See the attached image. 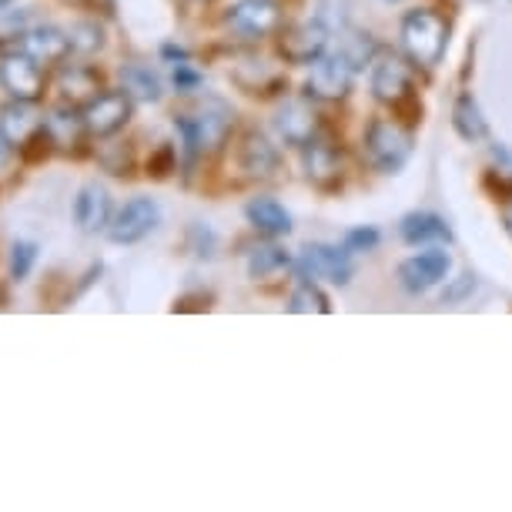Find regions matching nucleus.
Listing matches in <instances>:
<instances>
[{"label":"nucleus","instance_id":"f257e3e1","mask_svg":"<svg viewBox=\"0 0 512 512\" xmlns=\"http://www.w3.org/2000/svg\"><path fill=\"white\" fill-rule=\"evenodd\" d=\"M231 128H235V111L218 98H208L195 114H178L175 131L178 148L185 154V168H191L201 154H218L225 148Z\"/></svg>","mask_w":512,"mask_h":512},{"label":"nucleus","instance_id":"f03ea898","mask_svg":"<svg viewBox=\"0 0 512 512\" xmlns=\"http://www.w3.org/2000/svg\"><path fill=\"white\" fill-rule=\"evenodd\" d=\"M402 47L405 54H409L412 64L425 67V71H432L442 54H446L449 47V27L442 21L439 14L432 11H412L405 14L402 21Z\"/></svg>","mask_w":512,"mask_h":512},{"label":"nucleus","instance_id":"7ed1b4c3","mask_svg":"<svg viewBox=\"0 0 512 512\" xmlns=\"http://www.w3.org/2000/svg\"><path fill=\"white\" fill-rule=\"evenodd\" d=\"M0 91L11 101H44L47 67L21 47H11L7 54H0Z\"/></svg>","mask_w":512,"mask_h":512},{"label":"nucleus","instance_id":"20e7f679","mask_svg":"<svg viewBox=\"0 0 512 512\" xmlns=\"http://www.w3.org/2000/svg\"><path fill=\"white\" fill-rule=\"evenodd\" d=\"M365 154H369L372 168L382 175H395L405 168L412 154V131L402 128L399 121L389 118H375L365 131Z\"/></svg>","mask_w":512,"mask_h":512},{"label":"nucleus","instance_id":"39448f33","mask_svg":"<svg viewBox=\"0 0 512 512\" xmlns=\"http://www.w3.org/2000/svg\"><path fill=\"white\" fill-rule=\"evenodd\" d=\"M355 71H359V61L345 47L338 54H322L312 64V74L305 81V94L315 101H342L352 91Z\"/></svg>","mask_w":512,"mask_h":512},{"label":"nucleus","instance_id":"423d86ee","mask_svg":"<svg viewBox=\"0 0 512 512\" xmlns=\"http://www.w3.org/2000/svg\"><path fill=\"white\" fill-rule=\"evenodd\" d=\"M225 27L241 41H262L282 27L278 0H235L225 14Z\"/></svg>","mask_w":512,"mask_h":512},{"label":"nucleus","instance_id":"0eeeda50","mask_svg":"<svg viewBox=\"0 0 512 512\" xmlns=\"http://www.w3.org/2000/svg\"><path fill=\"white\" fill-rule=\"evenodd\" d=\"M84 114V124H88L91 138H114L118 131L128 128L131 114H134V98L124 88L118 91H108L104 88L98 98H91L88 104L81 108Z\"/></svg>","mask_w":512,"mask_h":512},{"label":"nucleus","instance_id":"6e6552de","mask_svg":"<svg viewBox=\"0 0 512 512\" xmlns=\"http://www.w3.org/2000/svg\"><path fill=\"white\" fill-rule=\"evenodd\" d=\"M161 225V208L154 198H131L114 211L111 225H108V238L114 245H138L151 235L154 228Z\"/></svg>","mask_w":512,"mask_h":512},{"label":"nucleus","instance_id":"1a4fd4ad","mask_svg":"<svg viewBox=\"0 0 512 512\" xmlns=\"http://www.w3.org/2000/svg\"><path fill=\"white\" fill-rule=\"evenodd\" d=\"M452 272V258L446 248H429L419 255L405 258L399 265V282L409 295H422L429 288H436L439 282H446Z\"/></svg>","mask_w":512,"mask_h":512},{"label":"nucleus","instance_id":"9d476101","mask_svg":"<svg viewBox=\"0 0 512 512\" xmlns=\"http://www.w3.org/2000/svg\"><path fill=\"white\" fill-rule=\"evenodd\" d=\"M298 275L308 282H332L349 285L352 278V255L335 245H308L298 258Z\"/></svg>","mask_w":512,"mask_h":512},{"label":"nucleus","instance_id":"9b49d317","mask_svg":"<svg viewBox=\"0 0 512 512\" xmlns=\"http://www.w3.org/2000/svg\"><path fill=\"white\" fill-rule=\"evenodd\" d=\"M44 128H47V134H51L54 151L71 154V158H81V154L88 151L84 144H88L91 131H88V124H84L81 108H71V104L61 101L57 108H51L44 114Z\"/></svg>","mask_w":512,"mask_h":512},{"label":"nucleus","instance_id":"f8f14e48","mask_svg":"<svg viewBox=\"0 0 512 512\" xmlns=\"http://www.w3.org/2000/svg\"><path fill=\"white\" fill-rule=\"evenodd\" d=\"M17 47L31 54L34 61H41L44 67H61L67 57L74 54L71 34H67L64 27H57V24H31Z\"/></svg>","mask_w":512,"mask_h":512},{"label":"nucleus","instance_id":"ddd939ff","mask_svg":"<svg viewBox=\"0 0 512 512\" xmlns=\"http://www.w3.org/2000/svg\"><path fill=\"white\" fill-rule=\"evenodd\" d=\"M372 91L382 104L402 108L405 101H412V71L409 64L399 57H379L372 67Z\"/></svg>","mask_w":512,"mask_h":512},{"label":"nucleus","instance_id":"4468645a","mask_svg":"<svg viewBox=\"0 0 512 512\" xmlns=\"http://www.w3.org/2000/svg\"><path fill=\"white\" fill-rule=\"evenodd\" d=\"M238 168L255 181H272L282 171V154L265 134L248 131L238 144Z\"/></svg>","mask_w":512,"mask_h":512},{"label":"nucleus","instance_id":"2eb2a0df","mask_svg":"<svg viewBox=\"0 0 512 512\" xmlns=\"http://www.w3.org/2000/svg\"><path fill=\"white\" fill-rule=\"evenodd\" d=\"M57 98H61L64 104H71V108H84L91 98H98V94L104 91L101 88V74L98 67L91 64H61L57 67Z\"/></svg>","mask_w":512,"mask_h":512},{"label":"nucleus","instance_id":"dca6fc26","mask_svg":"<svg viewBox=\"0 0 512 512\" xmlns=\"http://www.w3.org/2000/svg\"><path fill=\"white\" fill-rule=\"evenodd\" d=\"M328 47V27L322 21H302L282 34V54L292 64H315Z\"/></svg>","mask_w":512,"mask_h":512},{"label":"nucleus","instance_id":"f3484780","mask_svg":"<svg viewBox=\"0 0 512 512\" xmlns=\"http://www.w3.org/2000/svg\"><path fill=\"white\" fill-rule=\"evenodd\" d=\"M275 131L282 134V141L292 144V148H305V144H312L318 134H322V121H318V114L308 108L305 101H288L282 104V111H278Z\"/></svg>","mask_w":512,"mask_h":512},{"label":"nucleus","instance_id":"a211bd4d","mask_svg":"<svg viewBox=\"0 0 512 512\" xmlns=\"http://www.w3.org/2000/svg\"><path fill=\"white\" fill-rule=\"evenodd\" d=\"M111 218H114L111 195L101 185H84L81 191H77L74 221H77V228H81L84 235H101V231H108Z\"/></svg>","mask_w":512,"mask_h":512},{"label":"nucleus","instance_id":"6ab92c4d","mask_svg":"<svg viewBox=\"0 0 512 512\" xmlns=\"http://www.w3.org/2000/svg\"><path fill=\"white\" fill-rule=\"evenodd\" d=\"M302 151H305V175L315 188H335L342 181V154L335 151L332 141H325L318 134Z\"/></svg>","mask_w":512,"mask_h":512},{"label":"nucleus","instance_id":"aec40b11","mask_svg":"<svg viewBox=\"0 0 512 512\" xmlns=\"http://www.w3.org/2000/svg\"><path fill=\"white\" fill-rule=\"evenodd\" d=\"M41 128H44V114L37 111V104L31 101H7L4 108H0V131L14 141L17 151H21Z\"/></svg>","mask_w":512,"mask_h":512},{"label":"nucleus","instance_id":"412c9836","mask_svg":"<svg viewBox=\"0 0 512 512\" xmlns=\"http://www.w3.org/2000/svg\"><path fill=\"white\" fill-rule=\"evenodd\" d=\"M245 218H248V225L265 238H282L292 231V215H288L275 198H251L245 205Z\"/></svg>","mask_w":512,"mask_h":512},{"label":"nucleus","instance_id":"4be33fe9","mask_svg":"<svg viewBox=\"0 0 512 512\" xmlns=\"http://www.w3.org/2000/svg\"><path fill=\"white\" fill-rule=\"evenodd\" d=\"M399 235L409 245H432V241H449L452 228L436 211H412V215H405L399 221Z\"/></svg>","mask_w":512,"mask_h":512},{"label":"nucleus","instance_id":"5701e85b","mask_svg":"<svg viewBox=\"0 0 512 512\" xmlns=\"http://www.w3.org/2000/svg\"><path fill=\"white\" fill-rule=\"evenodd\" d=\"M285 268H292V255H288L282 245H275V241L255 245L245 258V272L251 282H268V278L282 275Z\"/></svg>","mask_w":512,"mask_h":512},{"label":"nucleus","instance_id":"b1692460","mask_svg":"<svg viewBox=\"0 0 512 512\" xmlns=\"http://www.w3.org/2000/svg\"><path fill=\"white\" fill-rule=\"evenodd\" d=\"M452 128H456L459 138L469 144H476L489 134V124L482 118V108L472 94H459L456 104H452Z\"/></svg>","mask_w":512,"mask_h":512},{"label":"nucleus","instance_id":"393cba45","mask_svg":"<svg viewBox=\"0 0 512 512\" xmlns=\"http://www.w3.org/2000/svg\"><path fill=\"white\" fill-rule=\"evenodd\" d=\"M121 88L131 94L134 101L158 104L161 101V77L151 71L148 64H124L121 67Z\"/></svg>","mask_w":512,"mask_h":512},{"label":"nucleus","instance_id":"a878e982","mask_svg":"<svg viewBox=\"0 0 512 512\" xmlns=\"http://www.w3.org/2000/svg\"><path fill=\"white\" fill-rule=\"evenodd\" d=\"M37 258H41V245L37 241H27V238H17L11 245V255H7V275H11V282H27L37 265Z\"/></svg>","mask_w":512,"mask_h":512},{"label":"nucleus","instance_id":"bb28decb","mask_svg":"<svg viewBox=\"0 0 512 512\" xmlns=\"http://www.w3.org/2000/svg\"><path fill=\"white\" fill-rule=\"evenodd\" d=\"M31 24H34L31 7H11V4H4V7H0V47H17Z\"/></svg>","mask_w":512,"mask_h":512},{"label":"nucleus","instance_id":"cd10ccee","mask_svg":"<svg viewBox=\"0 0 512 512\" xmlns=\"http://www.w3.org/2000/svg\"><path fill=\"white\" fill-rule=\"evenodd\" d=\"M288 312H292V315H305V312L325 315L328 312V298L318 292L315 282L302 278V282H298V288L292 292V298H288Z\"/></svg>","mask_w":512,"mask_h":512},{"label":"nucleus","instance_id":"c85d7f7f","mask_svg":"<svg viewBox=\"0 0 512 512\" xmlns=\"http://www.w3.org/2000/svg\"><path fill=\"white\" fill-rule=\"evenodd\" d=\"M67 34H71L74 54L91 57V54H98L101 47H104V27L98 21H77Z\"/></svg>","mask_w":512,"mask_h":512},{"label":"nucleus","instance_id":"c756f323","mask_svg":"<svg viewBox=\"0 0 512 512\" xmlns=\"http://www.w3.org/2000/svg\"><path fill=\"white\" fill-rule=\"evenodd\" d=\"M379 228L372 225H359V228H349L342 238V248L349 251V255H365V251H372L375 245H379Z\"/></svg>","mask_w":512,"mask_h":512},{"label":"nucleus","instance_id":"7c9ffc66","mask_svg":"<svg viewBox=\"0 0 512 512\" xmlns=\"http://www.w3.org/2000/svg\"><path fill=\"white\" fill-rule=\"evenodd\" d=\"M171 171H178V148H171V144H161V148L154 151L151 161H148V175L151 178H168Z\"/></svg>","mask_w":512,"mask_h":512},{"label":"nucleus","instance_id":"2f4dec72","mask_svg":"<svg viewBox=\"0 0 512 512\" xmlns=\"http://www.w3.org/2000/svg\"><path fill=\"white\" fill-rule=\"evenodd\" d=\"M215 245H218V238H215V231H211L208 225H191L188 228V248L195 251L198 258L215 255Z\"/></svg>","mask_w":512,"mask_h":512},{"label":"nucleus","instance_id":"473e14b6","mask_svg":"<svg viewBox=\"0 0 512 512\" xmlns=\"http://www.w3.org/2000/svg\"><path fill=\"white\" fill-rule=\"evenodd\" d=\"M171 84H175L178 94H195L201 84H205V77H201L198 67H191V61L185 64H175V74H171Z\"/></svg>","mask_w":512,"mask_h":512},{"label":"nucleus","instance_id":"72a5a7b5","mask_svg":"<svg viewBox=\"0 0 512 512\" xmlns=\"http://www.w3.org/2000/svg\"><path fill=\"white\" fill-rule=\"evenodd\" d=\"M14 154H17V148H14V141L7 138L4 131H0V175H4L7 168L14 164Z\"/></svg>","mask_w":512,"mask_h":512},{"label":"nucleus","instance_id":"f704fd0d","mask_svg":"<svg viewBox=\"0 0 512 512\" xmlns=\"http://www.w3.org/2000/svg\"><path fill=\"white\" fill-rule=\"evenodd\" d=\"M472 288H476V275H462V278H459V285H456V288H449V292L442 295V298H446V302H459V298L466 295V292H472Z\"/></svg>","mask_w":512,"mask_h":512},{"label":"nucleus","instance_id":"c9c22d12","mask_svg":"<svg viewBox=\"0 0 512 512\" xmlns=\"http://www.w3.org/2000/svg\"><path fill=\"white\" fill-rule=\"evenodd\" d=\"M161 57L168 64H185V61H191V54L185 51V47H178V44H164L161 47Z\"/></svg>","mask_w":512,"mask_h":512},{"label":"nucleus","instance_id":"e433bc0d","mask_svg":"<svg viewBox=\"0 0 512 512\" xmlns=\"http://www.w3.org/2000/svg\"><path fill=\"white\" fill-rule=\"evenodd\" d=\"M502 225H506V231L512 235V201H506V208H502Z\"/></svg>","mask_w":512,"mask_h":512},{"label":"nucleus","instance_id":"4c0bfd02","mask_svg":"<svg viewBox=\"0 0 512 512\" xmlns=\"http://www.w3.org/2000/svg\"><path fill=\"white\" fill-rule=\"evenodd\" d=\"M64 4H77V7H84V4H88V0H64Z\"/></svg>","mask_w":512,"mask_h":512},{"label":"nucleus","instance_id":"58836bf2","mask_svg":"<svg viewBox=\"0 0 512 512\" xmlns=\"http://www.w3.org/2000/svg\"><path fill=\"white\" fill-rule=\"evenodd\" d=\"M191 4H211V0H191Z\"/></svg>","mask_w":512,"mask_h":512},{"label":"nucleus","instance_id":"ea45409f","mask_svg":"<svg viewBox=\"0 0 512 512\" xmlns=\"http://www.w3.org/2000/svg\"><path fill=\"white\" fill-rule=\"evenodd\" d=\"M4 4H14V0H0V7H4Z\"/></svg>","mask_w":512,"mask_h":512}]
</instances>
